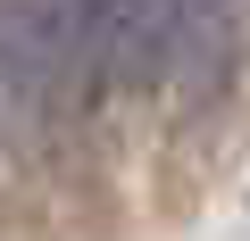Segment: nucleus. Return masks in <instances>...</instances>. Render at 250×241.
Here are the masks:
<instances>
[{"label": "nucleus", "mask_w": 250, "mask_h": 241, "mask_svg": "<svg viewBox=\"0 0 250 241\" xmlns=\"http://www.w3.org/2000/svg\"><path fill=\"white\" fill-rule=\"evenodd\" d=\"M75 17V42H83V67L100 83H159L175 58H184V0H67Z\"/></svg>", "instance_id": "obj_1"}, {"label": "nucleus", "mask_w": 250, "mask_h": 241, "mask_svg": "<svg viewBox=\"0 0 250 241\" xmlns=\"http://www.w3.org/2000/svg\"><path fill=\"white\" fill-rule=\"evenodd\" d=\"M75 83H92V67H83L67 0H0V92L42 116Z\"/></svg>", "instance_id": "obj_2"}, {"label": "nucleus", "mask_w": 250, "mask_h": 241, "mask_svg": "<svg viewBox=\"0 0 250 241\" xmlns=\"http://www.w3.org/2000/svg\"><path fill=\"white\" fill-rule=\"evenodd\" d=\"M184 17H192V34H184V58L200 50V34H225V0H184Z\"/></svg>", "instance_id": "obj_3"}]
</instances>
